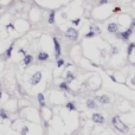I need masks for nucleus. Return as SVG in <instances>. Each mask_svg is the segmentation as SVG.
I'll return each mask as SVG.
<instances>
[{
    "label": "nucleus",
    "instance_id": "f03ea898",
    "mask_svg": "<svg viewBox=\"0 0 135 135\" xmlns=\"http://www.w3.org/2000/svg\"><path fill=\"white\" fill-rule=\"evenodd\" d=\"M65 37L69 38L71 40H76L78 38V31H77L76 28H72V27H69L65 32Z\"/></svg>",
    "mask_w": 135,
    "mask_h": 135
},
{
    "label": "nucleus",
    "instance_id": "c85d7f7f",
    "mask_svg": "<svg viewBox=\"0 0 135 135\" xmlns=\"http://www.w3.org/2000/svg\"><path fill=\"white\" fill-rule=\"evenodd\" d=\"M120 11H121V9H120V7H115V9L113 10V12H115V13H116V12H120Z\"/></svg>",
    "mask_w": 135,
    "mask_h": 135
},
{
    "label": "nucleus",
    "instance_id": "f8f14e48",
    "mask_svg": "<svg viewBox=\"0 0 135 135\" xmlns=\"http://www.w3.org/2000/svg\"><path fill=\"white\" fill-rule=\"evenodd\" d=\"M55 16H56V11H51L49 14V24H55Z\"/></svg>",
    "mask_w": 135,
    "mask_h": 135
},
{
    "label": "nucleus",
    "instance_id": "473e14b6",
    "mask_svg": "<svg viewBox=\"0 0 135 135\" xmlns=\"http://www.w3.org/2000/svg\"><path fill=\"white\" fill-rule=\"evenodd\" d=\"M44 126L48 128V127H49V123H48V122H44Z\"/></svg>",
    "mask_w": 135,
    "mask_h": 135
},
{
    "label": "nucleus",
    "instance_id": "2eb2a0df",
    "mask_svg": "<svg viewBox=\"0 0 135 135\" xmlns=\"http://www.w3.org/2000/svg\"><path fill=\"white\" fill-rule=\"evenodd\" d=\"M134 49H135V43H130V44L128 45V49H127V55H128V56H130Z\"/></svg>",
    "mask_w": 135,
    "mask_h": 135
},
{
    "label": "nucleus",
    "instance_id": "4be33fe9",
    "mask_svg": "<svg viewBox=\"0 0 135 135\" xmlns=\"http://www.w3.org/2000/svg\"><path fill=\"white\" fill-rule=\"evenodd\" d=\"M27 132H28V128H27V127H24L22 130H21V135H26V134H27Z\"/></svg>",
    "mask_w": 135,
    "mask_h": 135
},
{
    "label": "nucleus",
    "instance_id": "7c9ffc66",
    "mask_svg": "<svg viewBox=\"0 0 135 135\" xmlns=\"http://www.w3.org/2000/svg\"><path fill=\"white\" fill-rule=\"evenodd\" d=\"M130 83H132L133 85H135V76H134V77H133V78H132V81H130Z\"/></svg>",
    "mask_w": 135,
    "mask_h": 135
},
{
    "label": "nucleus",
    "instance_id": "f257e3e1",
    "mask_svg": "<svg viewBox=\"0 0 135 135\" xmlns=\"http://www.w3.org/2000/svg\"><path fill=\"white\" fill-rule=\"evenodd\" d=\"M111 123H113V126L115 127V128L120 133H128V130H129L128 126H127V124H124L123 122L121 121L120 116H114V117L111 118Z\"/></svg>",
    "mask_w": 135,
    "mask_h": 135
},
{
    "label": "nucleus",
    "instance_id": "a211bd4d",
    "mask_svg": "<svg viewBox=\"0 0 135 135\" xmlns=\"http://www.w3.org/2000/svg\"><path fill=\"white\" fill-rule=\"evenodd\" d=\"M66 109L70 110V111H73V110H76V107H75V104L72 102H68L66 103Z\"/></svg>",
    "mask_w": 135,
    "mask_h": 135
},
{
    "label": "nucleus",
    "instance_id": "2f4dec72",
    "mask_svg": "<svg viewBox=\"0 0 135 135\" xmlns=\"http://www.w3.org/2000/svg\"><path fill=\"white\" fill-rule=\"evenodd\" d=\"M6 27H7V28H14V26L12 25V24H9V25L6 26Z\"/></svg>",
    "mask_w": 135,
    "mask_h": 135
},
{
    "label": "nucleus",
    "instance_id": "5701e85b",
    "mask_svg": "<svg viewBox=\"0 0 135 135\" xmlns=\"http://www.w3.org/2000/svg\"><path fill=\"white\" fill-rule=\"evenodd\" d=\"M79 22H81V19H78V18H77V19H75V20H72V24H73V25H78Z\"/></svg>",
    "mask_w": 135,
    "mask_h": 135
},
{
    "label": "nucleus",
    "instance_id": "dca6fc26",
    "mask_svg": "<svg viewBox=\"0 0 135 135\" xmlns=\"http://www.w3.org/2000/svg\"><path fill=\"white\" fill-rule=\"evenodd\" d=\"M13 46H14V43H12L11 46H10L7 50H6V58H10L12 56V51H13Z\"/></svg>",
    "mask_w": 135,
    "mask_h": 135
},
{
    "label": "nucleus",
    "instance_id": "cd10ccee",
    "mask_svg": "<svg viewBox=\"0 0 135 135\" xmlns=\"http://www.w3.org/2000/svg\"><path fill=\"white\" fill-rule=\"evenodd\" d=\"M109 77H110V79H111L113 82H117V81H116V78H115V76H114V75H109Z\"/></svg>",
    "mask_w": 135,
    "mask_h": 135
},
{
    "label": "nucleus",
    "instance_id": "393cba45",
    "mask_svg": "<svg viewBox=\"0 0 135 135\" xmlns=\"http://www.w3.org/2000/svg\"><path fill=\"white\" fill-rule=\"evenodd\" d=\"M109 0H100V5H104V4H108Z\"/></svg>",
    "mask_w": 135,
    "mask_h": 135
},
{
    "label": "nucleus",
    "instance_id": "9b49d317",
    "mask_svg": "<svg viewBox=\"0 0 135 135\" xmlns=\"http://www.w3.org/2000/svg\"><path fill=\"white\" fill-rule=\"evenodd\" d=\"M37 100H38V102H39V106L42 108L46 106V104H45V97H44V95H43L42 93H39L38 95H37Z\"/></svg>",
    "mask_w": 135,
    "mask_h": 135
},
{
    "label": "nucleus",
    "instance_id": "72a5a7b5",
    "mask_svg": "<svg viewBox=\"0 0 135 135\" xmlns=\"http://www.w3.org/2000/svg\"><path fill=\"white\" fill-rule=\"evenodd\" d=\"M1 95H3V94H1V91H0V100H1Z\"/></svg>",
    "mask_w": 135,
    "mask_h": 135
},
{
    "label": "nucleus",
    "instance_id": "a878e982",
    "mask_svg": "<svg viewBox=\"0 0 135 135\" xmlns=\"http://www.w3.org/2000/svg\"><path fill=\"white\" fill-rule=\"evenodd\" d=\"M118 52V49L117 48H113V55H116Z\"/></svg>",
    "mask_w": 135,
    "mask_h": 135
},
{
    "label": "nucleus",
    "instance_id": "0eeeda50",
    "mask_svg": "<svg viewBox=\"0 0 135 135\" xmlns=\"http://www.w3.org/2000/svg\"><path fill=\"white\" fill-rule=\"evenodd\" d=\"M107 28H108V32H110V33H116L118 31V25L116 22H110Z\"/></svg>",
    "mask_w": 135,
    "mask_h": 135
},
{
    "label": "nucleus",
    "instance_id": "6e6552de",
    "mask_svg": "<svg viewBox=\"0 0 135 135\" xmlns=\"http://www.w3.org/2000/svg\"><path fill=\"white\" fill-rule=\"evenodd\" d=\"M96 100H99V102H100L101 104H109V103H110L109 96H107V95L99 96V97H96Z\"/></svg>",
    "mask_w": 135,
    "mask_h": 135
},
{
    "label": "nucleus",
    "instance_id": "6ab92c4d",
    "mask_svg": "<svg viewBox=\"0 0 135 135\" xmlns=\"http://www.w3.org/2000/svg\"><path fill=\"white\" fill-rule=\"evenodd\" d=\"M64 64H65V61H64V59H61V58L57 59V68H62Z\"/></svg>",
    "mask_w": 135,
    "mask_h": 135
},
{
    "label": "nucleus",
    "instance_id": "bb28decb",
    "mask_svg": "<svg viewBox=\"0 0 135 135\" xmlns=\"http://www.w3.org/2000/svg\"><path fill=\"white\" fill-rule=\"evenodd\" d=\"M18 89H19V93L21 94V95H25V93H24V91L21 90V87H20V84H18Z\"/></svg>",
    "mask_w": 135,
    "mask_h": 135
},
{
    "label": "nucleus",
    "instance_id": "b1692460",
    "mask_svg": "<svg viewBox=\"0 0 135 135\" xmlns=\"http://www.w3.org/2000/svg\"><path fill=\"white\" fill-rule=\"evenodd\" d=\"M18 52H19V54H21V55H24V56L26 55V51L24 50V49H19V51H18Z\"/></svg>",
    "mask_w": 135,
    "mask_h": 135
},
{
    "label": "nucleus",
    "instance_id": "ddd939ff",
    "mask_svg": "<svg viewBox=\"0 0 135 135\" xmlns=\"http://www.w3.org/2000/svg\"><path fill=\"white\" fill-rule=\"evenodd\" d=\"M87 107L89 108V109H95L96 108V103L94 100H88L87 101Z\"/></svg>",
    "mask_w": 135,
    "mask_h": 135
},
{
    "label": "nucleus",
    "instance_id": "c756f323",
    "mask_svg": "<svg viewBox=\"0 0 135 135\" xmlns=\"http://www.w3.org/2000/svg\"><path fill=\"white\" fill-rule=\"evenodd\" d=\"M130 27H132V28H134V27H135V18H134V19H133V21H132V25H130Z\"/></svg>",
    "mask_w": 135,
    "mask_h": 135
},
{
    "label": "nucleus",
    "instance_id": "412c9836",
    "mask_svg": "<svg viewBox=\"0 0 135 135\" xmlns=\"http://www.w3.org/2000/svg\"><path fill=\"white\" fill-rule=\"evenodd\" d=\"M95 34H96L95 32H94V31H91V30H90V31L88 32L87 34H85V38H93V37L95 36Z\"/></svg>",
    "mask_w": 135,
    "mask_h": 135
},
{
    "label": "nucleus",
    "instance_id": "aec40b11",
    "mask_svg": "<svg viewBox=\"0 0 135 135\" xmlns=\"http://www.w3.org/2000/svg\"><path fill=\"white\" fill-rule=\"evenodd\" d=\"M0 117H1V118H4V120H7V118H9V116H7V114H6V113L4 111L3 109L0 110Z\"/></svg>",
    "mask_w": 135,
    "mask_h": 135
},
{
    "label": "nucleus",
    "instance_id": "f3484780",
    "mask_svg": "<svg viewBox=\"0 0 135 135\" xmlns=\"http://www.w3.org/2000/svg\"><path fill=\"white\" fill-rule=\"evenodd\" d=\"M59 88H61V89L62 90H64V91H69V84H68L66 82H62V83H61V84H59Z\"/></svg>",
    "mask_w": 135,
    "mask_h": 135
},
{
    "label": "nucleus",
    "instance_id": "39448f33",
    "mask_svg": "<svg viewBox=\"0 0 135 135\" xmlns=\"http://www.w3.org/2000/svg\"><path fill=\"white\" fill-rule=\"evenodd\" d=\"M132 33H133V28L129 27L128 30L121 32L120 34H117V37H120V38H121V39H123V40H128L130 38V36H132Z\"/></svg>",
    "mask_w": 135,
    "mask_h": 135
},
{
    "label": "nucleus",
    "instance_id": "1a4fd4ad",
    "mask_svg": "<svg viewBox=\"0 0 135 135\" xmlns=\"http://www.w3.org/2000/svg\"><path fill=\"white\" fill-rule=\"evenodd\" d=\"M33 62V56H31V55H25L24 56V59H22V63H24V65H30L31 63Z\"/></svg>",
    "mask_w": 135,
    "mask_h": 135
},
{
    "label": "nucleus",
    "instance_id": "9d476101",
    "mask_svg": "<svg viewBox=\"0 0 135 135\" xmlns=\"http://www.w3.org/2000/svg\"><path fill=\"white\" fill-rule=\"evenodd\" d=\"M37 58H38V61L39 62H45V61H48L49 59V55L46 54V52H39L38 54V56H37Z\"/></svg>",
    "mask_w": 135,
    "mask_h": 135
},
{
    "label": "nucleus",
    "instance_id": "20e7f679",
    "mask_svg": "<svg viewBox=\"0 0 135 135\" xmlns=\"http://www.w3.org/2000/svg\"><path fill=\"white\" fill-rule=\"evenodd\" d=\"M91 120H93L95 123H99V124L104 123V116L102 115V114H99V113H95V114H93V116H91Z\"/></svg>",
    "mask_w": 135,
    "mask_h": 135
},
{
    "label": "nucleus",
    "instance_id": "7ed1b4c3",
    "mask_svg": "<svg viewBox=\"0 0 135 135\" xmlns=\"http://www.w3.org/2000/svg\"><path fill=\"white\" fill-rule=\"evenodd\" d=\"M40 81H42V72H40V71H37L36 73H33V76L30 78V84L37 85Z\"/></svg>",
    "mask_w": 135,
    "mask_h": 135
},
{
    "label": "nucleus",
    "instance_id": "423d86ee",
    "mask_svg": "<svg viewBox=\"0 0 135 135\" xmlns=\"http://www.w3.org/2000/svg\"><path fill=\"white\" fill-rule=\"evenodd\" d=\"M54 44H55V56H56V58H59V56H61V54H62V50H61V44H59L58 39H57L56 37H54Z\"/></svg>",
    "mask_w": 135,
    "mask_h": 135
},
{
    "label": "nucleus",
    "instance_id": "4468645a",
    "mask_svg": "<svg viewBox=\"0 0 135 135\" xmlns=\"http://www.w3.org/2000/svg\"><path fill=\"white\" fill-rule=\"evenodd\" d=\"M73 79H75V75H73V73H71L70 71H69V72L66 73V83L69 84V83H71Z\"/></svg>",
    "mask_w": 135,
    "mask_h": 135
}]
</instances>
